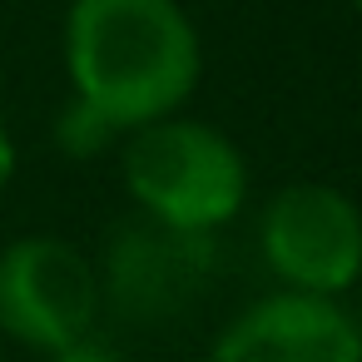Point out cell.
<instances>
[{"mask_svg": "<svg viewBox=\"0 0 362 362\" xmlns=\"http://www.w3.org/2000/svg\"><path fill=\"white\" fill-rule=\"evenodd\" d=\"M209 362H362V332L342 298L268 293L209 347Z\"/></svg>", "mask_w": 362, "mask_h": 362, "instance_id": "cell-5", "label": "cell"}, {"mask_svg": "<svg viewBox=\"0 0 362 362\" xmlns=\"http://www.w3.org/2000/svg\"><path fill=\"white\" fill-rule=\"evenodd\" d=\"M11 179H16V144H11L6 124H0V194L11 189Z\"/></svg>", "mask_w": 362, "mask_h": 362, "instance_id": "cell-9", "label": "cell"}, {"mask_svg": "<svg viewBox=\"0 0 362 362\" xmlns=\"http://www.w3.org/2000/svg\"><path fill=\"white\" fill-rule=\"evenodd\" d=\"M119 169L144 218L169 233L204 238L233 223L248 204V164L238 144L204 119L169 115L144 129H129Z\"/></svg>", "mask_w": 362, "mask_h": 362, "instance_id": "cell-2", "label": "cell"}, {"mask_svg": "<svg viewBox=\"0 0 362 362\" xmlns=\"http://www.w3.org/2000/svg\"><path fill=\"white\" fill-rule=\"evenodd\" d=\"M204 238H189V233H169L159 223H129L115 248H110V293L124 313H139V317H154V313H169L179 303V293L194 288L199 278V263H204Z\"/></svg>", "mask_w": 362, "mask_h": 362, "instance_id": "cell-6", "label": "cell"}, {"mask_svg": "<svg viewBox=\"0 0 362 362\" xmlns=\"http://www.w3.org/2000/svg\"><path fill=\"white\" fill-rule=\"evenodd\" d=\"M50 362H124L119 357V347L115 342H105V337H80V342H70V347H60V352H50Z\"/></svg>", "mask_w": 362, "mask_h": 362, "instance_id": "cell-8", "label": "cell"}, {"mask_svg": "<svg viewBox=\"0 0 362 362\" xmlns=\"http://www.w3.org/2000/svg\"><path fill=\"white\" fill-rule=\"evenodd\" d=\"M352 6H357V16H362V0H352Z\"/></svg>", "mask_w": 362, "mask_h": 362, "instance_id": "cell-11", "label": "cell"}, {"mask_svg": "<svg viewBox=\"0 0 362 362\" xmlns=\"http://www.w3.org/2000/svg\"><path fill=\"white\" fill-rule=\"evenodd\" d=\"M115 139H119V129H115L100 110H90L85 100H70V105L60 110V119H55V144H60L70 159H95V154H105Z\"/></svg>", "mask_w": 362, "mask_h": 362, "instance_id": "cell-7", "label": "cell"}, {"mask_svg": "<svg viewBox=\"0 0 362 362\" xmlns=\"http://www.w3.org/2000/svg\"><path fill=\"white\" fill-rule=\"evenodd\" d=\"M258 248L288 293L342 298L362 283V209L332 184H288L263 204Z\"/></svg>", "mask_w": 362, "mask_h": 362, "instance_id": "cell-4", "label": "cell"}, {"mask_svg": "<svg viewBox=\"0 0 362 362\" xmlns=\"http://www.w3.org/2000/svg\"><path fill=\"white\" fill-rule=\"evenodd\" d=\"M75 100L119 134L169 119L199 85L204 45L179 0H75L65 16Z\"/></svg>", "mask_w": 362, "mask_h": 362, "instance_id": "cell-1", "label": "cell"}, {"mask_svg": "<svg viewBox=\"0 0 362 362\" xmlns=\"http://www.w3.org/2000/svg\"><path fill=\"white\" fill-rule=\"evenodd\" d=\"M105 283L95 263L55 238L30 233L0 248V332L30 352H60L95 332Z\"/></svg>", "mask_w": 362, "mask_h": 362, "instance_id": "cell-3", "label": "cell"}, {"mask_svg": "<svg viewBox=\"0 0 362 362\" xmlns=\"http://www.w3.org/2000/svg\"><path fill=\"white\" fill-rule=\"evenodd\" d=\"M352 313V322H357V332H362V283H357V308H347Z\"/></svg>", "mask_w": 362, "mask_h": 362, "instance_id": "cell-10", "label": "cell"}]
</instances>
